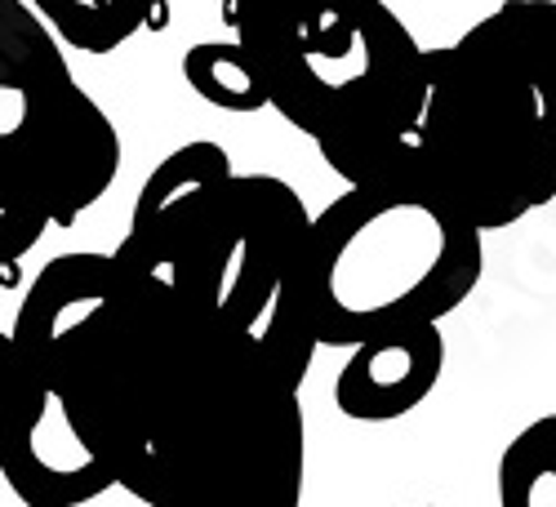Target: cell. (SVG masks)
I'll return each instance as SVG.
<instances>
[{
  "label": "cell",
  "mask_w": 556,
  "mask_h": 507,
  "mask_svg": "<svg viewBox=\"0 0 556 507\" xmlns=\"http://www.w3.org/2000/svg\"><path fill=\"white\" fill-rule=\"evenodd\" d=\"M445 370L441 326H401L348 347L334 405L352 423H396L419 409Z\"/></svg>",
  "instance_id": "cell-8"
},
{
  "label": "cell",
  "mask_w": 556,
  "mask_h": 507,
  "mask_svg": "<svg viewBox=\"0 0 556 507\" xmlns=\"http://www.w3.org/2000/svg\"><path fill=\"white\" fill-rule=\"evenodd\" d=\"M267 107L312 138L343 182L409 161L428 50L388 0H223Z\"/></svg>",
  "instance_id": "cell-4"
},
{
  "label": "cell",
  "mask_w": 556,
  "mask_h": 507,
  "mask_svg": "<svg viewBox=\"0 0 556 507\" xmlns=\"http://www.w3.org/2000/svg\"><path fill=\"white\" fill-rule=\"evenodd\" d=\"M498 507H556V414L526 423L498 454Z\"/></svg>",
  "instance_id": "cell-10"
},
{
  "label": "cell",
  "mask_w": 556,
  "mask_h": 507,
  "mask_svg": "<svg viewBox=\"0 0 556 507\" xmlns=\"http://www.w3.org/2000/svg\"><path fill=\"white\" fill-rule=\"evenodd\" d=\"M121 174L112 116L72 76L27 0H0V205L72 227Z\"/></svg>",
  "instance_id": "cell-6"
},
{
  "label": "cell",
  "mask_w": 556,
  "mask_h": 507,
  "mask_svg": "<svg viewBox=\"0 0 556 507\" xmlns=\"http://www.w3.org/2000/svg\"><path fill=\"white\" fill-rule=\"evenodd\" d=\"M409 156L481 232L556 201V0H503L428 50Z\"/></svg>",
  "instance_id": "cell-3"
},
{
  "label": "cell",
  "mask_w": 556,
  "mask_h": 507,
  "mask_svg": "<svg viewBox=\"0 0 556 507\" xmlns=\"http://www.w3.org/2000/svg\"><path fill=\"white\" fill-rule=\"evenodd\" d=\"M182 80H188L210 107L223 112H263L267 94L237 40H201L182 54Z\"/></svg>",
  "instance_id": "cell-11"
},
{
  "label": "cell",
  "mask_w": 556,
  "mask_h": 507,
  "mask_svg": "<svg viewBox=\"0 0 556 507\" xmlns=\"http://www.w3.org/2000/svg\"><path fill=\"white\" fill-rule=\"evenodd\" d=\"M485 271V232L463 218L414 156L348 182L307 223L303 307L316 347H356L401 326H441Z\"/></svg>",
  "instance_id": "cell-5"
},
{
  "label": "cell",
  "mask_w": 556,
  "mask_h": 507,
  "mask_svg": "<svg viewBox=\"0 0 556 507\" xmlns=\"http://www.w3.org/2000/svg\"><path fill=\"white\" fill-rule=\"evenodd\" d=\"M10 339L143 507L303 503L299 388L116 250L45 263Z\"/></svg>",
  "instance_id": "cell-1"
},
{
  "label": "cell",
  "mask_w": 556,
  "mask_h": 507,
  "mask_svg": "<svg viewBox=\"0 0 556 507\" xmlns=\"http://www.w3.org/2000/svg\"><path fill=\"white\" fill-rule=\"evenodd\" d=\"M0 481L23 507H85L116 490L103 458L80 441L76 423L67 419L63 396L23 356L14 405L0 428Z\"/></svg>",
  "instance_id": "cell-7"
},
{
  "label": "cell",
  "mask_w": 556,
  "mask_h": 507,
  "mask_svg": "<svg viewBox=\"0 0 556 507\" xmlns=\"http://www.w3.org/2000/svg\"><path fill=\"white\" fill-rule=\"evenodd\" d=\"M50 23V31L80 54H116L125 40L143 31L152 0H27Z\"/></svg>",
  "instance_id": "cell-9"
},
{
  "label": "cell",
  "mask_w": 556,
  "mask_h": 507,
  "mask_svg": "<svg viewBox=\"0 0 556 507\" xmlns=\"http://www.w3.org/2000/svg\"><path fill=\"white\" fill-rule=\"evenodd\" d=\"M307 223L286 178L237 174L218 143L197 138L143 178L116 254L303 388L320 352L303 307Z\"/></svg>",
  "instance_id": "cell-2"
},
{
  "label": "cell",
  "mask_w": 556,
  "mask_h": 507,
  "mask_svg": "<svg viewBox=\"0 0 556 507\" xmlns=\"http://www.w3.org/2000/svg\"><path fill=\"white\" fill-rule=\"evenodd\" d=\"M14 383H18V352L10 330H0V428H5V414L14 405Z\"/></svg>",
  "instance_id": "cell-13"
},
{
  "label": "cell",
  "mask_w": 556,
  "mask_h": 507,
  "mask_svg": "<svg viewBox=\"0 0 556 507\" xmlns=\"http://www.w3.org/2000/svg\"><path fill=\"white\" fill-rule=\"evenodd\" d=\"M45 232H50V223H40L31 214H18V210L0 205V276H10L40 245Z\"/></svg>",
  "instance_id": "cell-12"
},
{
  "label": "cell",
  "mask_w": 556,
  "mask_h": 507,
  "mask_svg": "<svg viewBox=\"0 0 556 507\" xmlns=\"http://www.w3.org/2000/svg\"><path fill=\"white\" fill-rule=\"evenodd\" d=\"M414 507H437V503H414Z\"/></svg>",
  "instance_id": "cell-14"
}]
</instances>
